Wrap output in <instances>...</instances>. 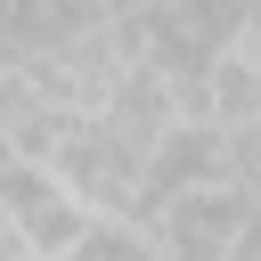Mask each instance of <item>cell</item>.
<instances>
[{
  "label": "cell",
  "instance_id": "obj_1",
  "mask_svg": "<svg viewBox=\"0 0 261 261\" xmlns=\"http://www.w3.org/2000/svg\"><path fill=\"white\" fill-rule=\"evenodd\" d=\"M139 220L155 228L163 261H228L237 237L253 228V188H245V179H204V188L155 196Z\"/></svg>",
  "mask_w": 261,
  "mask_h": 261
},
{
  "label": "cell",
  "instance_id": "obj_2",
  "mask_svg": "<svg viewBox=\"0 0 261 261\" xmlns=\"http://www.w3.org/2000/svg\"><path fill=\"white\" fill-rule=\"evenodd\" d=\"M204 122H220V130H253L261 122V57L245 41H220L204 57Z\"/></svg>",
  "mask_w": 261,
  "mask_h": 261
},
{
  "label": "cell",
  "instance_id": "obj_3",
  "mask_svg": "<svg viewBox=\"0 0 261 261\" xmlns=\"http://www.w3.org/2000/svg\"><path fill=\"white\" fill-rule=\"evenodd\" d=\"M73 261H163V245H155V228H147L139 212H98V220L82 228Z\"/></svg>",
  "mask_w": 261,
  "mask_h": 261
}]
</instances>
